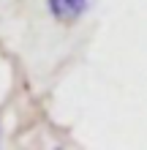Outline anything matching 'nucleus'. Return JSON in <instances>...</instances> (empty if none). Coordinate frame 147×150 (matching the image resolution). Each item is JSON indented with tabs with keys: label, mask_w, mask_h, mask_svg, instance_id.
<instances>
[{
	"label": "nucleus",
	"mask_w": 147,
	"mask_h": 150,
	"mask_svg": "<svg viewBox=\"0 0 147 150\" xmlns=\"http://www.w3.org/2000/svg\"><path fill=\"white\" fill-rule=\"evenodd\" d=\"M49 3V11L55 19L60 22H76L79 16L87 11L90 0H46Z\"/></svg>",
	"instance_id": "nucleus-1"
}]
</instances>
